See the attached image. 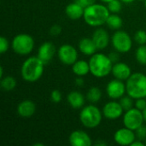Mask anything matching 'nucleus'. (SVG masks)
Returning a JSON list of instances; mask_svg holds the SVG:
<instances>
[{"label": "nucleus", "mask_w": 146, "mask_h": 146, "mask_svg": "<svg viewBox=\"0 0 146 146\" xmlns=\"http://www.w3.org/2000/svg\"><path fill=\"white\" fill-rule=\"evenodd\" d=\"M113 64L109 56L103 53H95L91 56L89 60L90 73L97 78L106 77L111 73Z\"/></svg>", "instance_id": "3"}, {"label": "nucleus", "mask_w": 146, "mask_h": 146, "mask_svg": "<svg viewBox=\"0 0 146 146\" xmlns=\"http://www.w3.org/2000/svg\"><path fill=\"white\" fill-rule=\"evenodd\" d=\"M85 8L79 3L74 2L68 4L65 8L66 15L71 20H79L84 15Z\"/></svg>", "instance_id": "18"}, {"label": "nucleus", "mask_w": 146, "mask_h": 146, "mask_svg": "<svg viewBox=\"0 0 146 146\" xmlns=\"http://www.w3.org/2000/svg\"><path fill=\"white\" fill-rule=\"evenodd\" d=\"M96 145H106L107 144L105 143V142H102V141H98V142H97L96 144H95Z\"/></svg>", "instance_id": "39"}, {"label": "nucleus", "mask_w": 146, "mask_h": 146, "mask_svg": "<svg viewBox=\"0 0 146 146\" xmlns=\"http://www.w3.org/2000/svg\"><path fill=\"white\" fill-rule=\"evenodd\" d=\"M11 46L16 54L26 56L33 51L34 48V39L29 34L20 33L15 36L12 40Z\"/></svg>", "instance_id": "6"}, {"label": "nucleus", "mask_w": 146, "mask_h": 146, "mask_svg": "<svg viewBox=\"0 0 146 146\" xmlns=\"http://www.w3.org/2000/svg\"><path fill=\"white\" fill-rule=\"evenodd\" d=\"M139 1H145V0H139Z\"/></svg>", "instance_id": "43"}, {"label": "nucleus", "mask_w": 146, "mask_h": 146, "mask_svg": "<svg viewBox=\"0 0 146 146\" xmlns=\"http://www.w3.org/2000/svg\"><path fill=\"white\" fill-rule=\"evenodd\" d=\"M143 111L137 108H132L126 111L123 115V124L126 127L133 131L137 130L139 127L144 124Z\"/></svg>", "instance_id": "8"}, {"label": "nucleus", "mask_w": 146, "mask_h": 146, "mask_svg": "<svg viewBox=\"0 0 146 146\" xmlns=\"http://www.w3.org/2000/svg\"><path fill=\"white\" fill-rule=\"evenodd\" d=\"M106 92L110 98L114 100L119 99L124 96L125 92H127L126 84H124L121 80L115 79L108 83L106 86Z\"/></svg>", "instance_id": "10"}, {"label": "nucleus", "mask_w": 146, "mask_h": 146, "mask_svg": "<svg viewBox=\"0 0 146 146\" xmlns=\"http://www.w3.org/2000/svg\"><path fill=\"white\" fill-rule=\"evenodd\" d=\"M112 74L115 79L121 80H127L132 74L131 68L125 62H115L112 67Z\"/></svg>", "instance_id": "15"}, {"label": "nucleus", "mask_w": 146, "mask_h": 146, "mask_svg": "<svg viewBox=\"0 0 146 146\" xmlns=\"http://www.w3.org/2000/svg\"><path fill=\"white\" fill-rule=\"evenodd\" d=\"M79 50L86 56H92L96 53L98 48L92 38H81L79 42Z\"/></svg>", "instance_id": "19"}, {"label": "nucleus", "mask_w": 146, "mask_h": 146, "mask_svg": "<svg viewBox=\"0 0 146 146\" xmlns=\"http://www.w3.org/2000/svg\"><path fill=\"white\" fill-rule=\"evenodd\" d=\"M1 88L5 92H11L16 86V80L12 76H6L1 79L0 82Z\"/></svg>", "instance_id": "23"}, {"label": "nucleus", "mask_w": 146, "mask_h": 146, "mask_svg": "<svg viewBox=\"0 0 146 146\" xmlns=\"http://www.w3.org/2000/svg\"><path fill=\"white\" fill-rule=\"evenodd\" d=\"M133 98H131L130 96H127V97H122L120 98V104L122 106L124 110H128L130 109H132L133 107Z\"/></svg>", "instance_id": "27"}, {"label": "nucleus", "mask_w": 146, "mask_h": 146, "mask_svg": "<svg viewBox=\"0 0 146 146\" xmlns=\"http://www.w3.org/2000/svg\"><path fill=\"white\" fill-rule=\"evenodd\" d=\"M106 24L111 29L118 30L123 26V21L118 15L112 14V15H109L107 21H106Z\"/></svg>", "instance_id": "22"}, {"label": "nucleus", "mask_w": 146, "mask_h": 146, "mask_svg": "<svg viewBox=\"0 0 146 146\" xmlns=\"http://www.w3.org/2000/svg\"><path fill=\"white\" fill-rule=\"evenodd\" d=\"M3 77V68L1 66V68H0V78L2 79Z\"/></svg>", "instance_id": "40"}, {"label": "nucleus", "mask_w": 146, "mask_h": 146, "mask_svg": "<svg viewBox=\"0 0 146 146\" xmlns=\"http://www.w3.org/2000/svg\"><path fill=\"white\" fill-rule=\"evenodd\" d=\"M136 139L137 138H136L135 132L126 127L118 129L114 134L115 142L122 146L131 145Z\"/></svg>", "instance_id": "11"}, {"label": "nucleus", "mask_w": 146, "mask_h": 146, "mask_svg": "<svg viewBox=\"0 0 146 146\" xmlns=\"http://www.w3.org/2000/svg\"><path fill=\"white\" fill-rule=\"evenodd\" d=\"M67 100L69 105L75 110L81 109L85 104V97L82 93L76 91H72L68 93Z\"/></svg>", "instance_id": "20"}, {"label": "nucleus", "mask_w": 146, "mask_h": 146, "mask_svg": "<svg viewBox=\"0 0 146 146\" xmlns=\"http://www.w3.org/2000/svg\"><path fill=\"white\" fill-rule=\"evenodd\" d=\"M77 3H79L81 6H83L84 8H86L93 3H96V0H76Z\"/></svg>", "instance_id": "34"}, {"label": "nucleus", "mask_w": 146, "mask_h": 146, "mask_svg": "<svg viewBox=\"0 0 146 146\" xmlns=\"http://www.w3.org/2000/svg\"><path fill=\"white\" fill-rule=\"evenodd\" d=\"M135 108L143 111L146 109V100L144 98H138L135 102Z\"/></svg>", "instance_id": "32"}, {"label": "nucleus", "mask_w": 146, "mask_h": 146, "mask_svg": "<svg viewBox=\"0 0 146 146\" xmlns=\"http://www.w3.org/2000/svg\"><path fill=\"white\" fill-rule=\"evenodd\" d=\"M143 115H144V120L146 122V109L145 110H143Z\"/></svg>", "instance_id": "41"}, {"label": "nucleus", "mask_w": 146, "mask_h": 146, "mask_svg": "<svg viewBox=\"0 0 146 146\" xmlns=\"http://www.w3.org/2000/svg\"><path fill=\"white\" fill-rule=\"evenodd\" d=\"M84 83H85V80H84V79L81 76H78V78L75 80V84L78 86H83Z\"/></svg>", "instance_id": "36"}, {"label": "nucleus", "mask_w": 146, "mask_h": 146, "mask_svg": "<svg viewBox=\"0 0 146 146\" xmlns=\"http://www.w3.org/2000/svg\"><path fill=\"white\" fill-rule=\"evenodd\" d=\"M62 27L61 26H59V25H57V24H56V25H53L51 27H50V33L51 34V35H53V36H57V35H59L61 33H62Z\"/></svg>", "instance_id": "33"}, {"label": "nucleus", "mask_w": 146, "mask_h": 146, "mask_svg": "<svg viewBox=\"0 0 146 146\" xmlns=\"http://www.w3.org/2000/svg\"><path fill=\"white\" fill-rule=\"evenodd\" d=\"M101 2H103V3H108L109 2H110L111 0H100Z\"/></svg>", "instance_id": "42"}, {"label": "nucleus", "mask_w": 146, "mask_h": 146, "mask_svg": "<svg viewBox=\"0 0 146 146\" xmlns=\"http://www.w3.org/2000/svg\"><path fill=\"white\" fill-rule=\"evenodd\" d=\"M145 143H144L142 140H139V139H135L133 142V144L131 145L130 146H145Z\"/></svg>", "instance_id": "37"}, {"label": "nucleus", "mask_w": 146, "mask_h": 146, "mask_svg": "<svg viewBox=\"0 0 146 146\" xmlns=\"http://www.w3.org/2000/svg\"><path fill=\"white\" fill-rule=\"evenodd\" d=\"M17 114L23 118H29L33 116L36 111V105L31 100H24L17 106Z\"/></svg>", "instance_id": "17"}, {"label": "nucleus", "mask_w": 146, "mask_h": 146, "mask_svg": "<svg viewBox=\"0 0 146 146\" xmlns=\"http://www.w3.org/2000/svg\"><path fill=\"white\" fill-rule=\"evenodd\" d=\"M123 108L121 105L120 102L110 101L105 104L103 109V115L105 118L109 120H116L120 118L123 114Z\"/></svg>", "instance_id": "12"}, {"label": "nucleus", "mask_w": 146, "mask_h": 146, "mask_svg": "<svg viewBox=\"0 0 146 146\" xmlns=\"http://www.w3.org/2000/svg\"><path fill=\"white\" fill-rule=\"evenodd\" d=\"M110 15V10L107 6L95 3L85 8L83 18L87 25L93 27H98L106 24Z\"/></svg>", "instance_id": "1"}, {"label": "nucleus", "mask_w": 146, "mask_h": 146, "mask_svg": "<svg viewBox=\"0 0 146 146\" xmlns=\"http://www.w3.org/2000/svg\"><path fill=\"white\" fill-rule=\"evenodd\" d=\"M9 46V44L8 39L5 37L1 36L0 37V53L3 54V53L7 52Z\"/></svg>", "instance_id": "30"}, {"label": "nucleus", "mask_w": 146, "mask_h": 146, "mask_svg": "<svg viewBox=\"0 0 146 146\" xmlns=\"http://www.w3.org/2000/svg\"><path fill=\"white\" fill-rule=\"evenodd\" d=\"M134 40L139 44H146V32L145 30H139L134 34Z\"/></svg>", "instance_id": "28"}, {"label": "nucleus", "mask_w": 146, "mask_h": 146, "mask_svg": "<svg viewBox=\"0 0 146 146\" xmlns=\"http://www.w3.org/2000/svg\"><path fill=\"white\" fill-rule=\"evenodd\" d=\"M119 52L115 50V52H111L110 53L109 55V57L110 58V60L112 61L113 63H115V62H118L119 61Z\"/></svg>", "instance_id": "35"}, {"label": "nucleus", "mask_w": 146, "mask_h": 146, "mask_svg": "<svg viewBox=\"0 0 146 146\" xmlns=\"http://www.w3.org/2000/svg\"><path fill=\"white\" fill-rule=\"evenodd\" d=\"M102 112L95 105H87L83 107L80 113V121L86 128H95L102 121Z\"/></svg>", "instance_id": "5"}, {"label": "nucleus", "mask_w": 146, "mask_h": 146, "mask_svg": "<svg viewBox=\"0 0 146 146\" xmlns=\"http://www.w3.org/2000/svg\"><path fill=\"white\" fill-rule=\"evenodd\" d=\"M127 93L133 99L146 98V75L142 73H134L127 80Z\"/></svg>", "instance_id": "4"}, {"label": "nucleus", "mask_w": 146, "mask_h": 146, "mask_svg": "<svg viewBox=\"0 0 146 146\" xmlns=\"http://www.w3.org/2000/svg\"><path fill=\"white\" fill-rule=\"evenodd\" d=\"M122 3H133L135 0H121Z\"/></svg>", "instance_id": "38"}, {"label": "nucleus", "mask_w": 146, "mask_h": 146, "mask_svg": "<svg viewBox=\"0 0 146 146\" xmlns=\"http://www.w3.org/2000/svg\"><path fill=\"white\" fill-rule=\"evenodd\" d=\"M101 98H102V91L98 87H96V86L91 87L86 93L87 100L93 104L100 101Z\"/></svg>", "instance_id": "24"}, {"label": "nucleus", "mask_w": 146, "mask_h": 146, "mask_svg": "<svg viewBox=\"0 0 146 146\" xmlns=\"http://www.w3.org/2000/svg\"><path fill=\"white\" fill-rule=\"evenodd\" d=\"M111 42L114 49L119 53H127L133 47V41L130 35L121 30H118L113 34Z\"/></svg>", "instance_id": "7"}, {"label": "nucleus", "mask_w": 146, "mask_h": 146, "mask_svg": "<svg viewBox=\"0 0 146 146\" xmlns=\"http://www.w3.org/2000/svg\"><path fill=\"white\" fill-rule=\"evenodd\" d=\"M121 0H111L107 3V8L109 9L110 12L113 14H117L121 10Z\"/></svg>", "instance_id": "26"}, {"label": "nucleus", "mask_w": 146, "mask_h": 146, "mask_svg": "<svg viewBox=\"0 0 146 146\" xmlns=\"http://www.w3.org/2000/svg\"><path fill=\"white\" fill-rule=\"evenodd\" d=\"M57 56L59 60L65 65H73L76 61H78L77 50L68 44L60 46L57 50Z\"/></svg>", "instance_id": "9"}, {"label": "nucleus", "mask_w": 146, "mask_h": 146, "mask_svg": "<svg viewBox=\"0 0 146 146\" xmlns=\"http://www.w3.org/2000/svg\"><path fill=\"white\" fill-rule=\"evenodd\" d=\"M136 138L139 140H145L146 139V127L142 125L137 130H135Z\"/></svg>", "instance_id": "29"}, {"label": "nucleus", "mask_w": 146, "mask_h": 146, "mask_svg": "<svg viewBox=\"0 0 146 146\" xmlns=\"http://www.w3.org/2000/svg\"><path fill=\"white\" fill-rule=\"evenodd\" d=\"M145 145H146V139H145Z\"/></svg>", "instance_id": "44"}, {"label": "nucleus", "mask_w": 146, "mask_h": 146, "mask_svg": "<svg viewBox=\"0 0 146 146\" xmlns=\"http://www.w3.org/2000/svg\"><path fill=\"white\" fill-rule=\"evenodd\" d=\"M56 46L54 45V44L52 42H44L43 43L38 50V55L37 56L42 61L44 62V63H48L51 61V59L53 58L54 55L56 54Z\"/></svg>", "instance_id": "14"}, {"label": "nucleus", "mask_w": 146, "mask_h": 146, "mask_svg": "<svg viewBox=\"0 0 146 146\" xmlns=\"http://www.w3.org/2000/svg\"><path fill=\"white\" fill-rule=\"evenodd\" d=\"M50 100L55 103L58 104L62 100V93L59 90H53L50 93Z\"/></svg>", "instance_id": "31"}, {"label": "nucleus", "mask_w": 146, "mask_h": 146, "mask_svg": "<svg viewBox=\"0 0 146 146\" xmlns=\"http://www.w3.org/2000/svg\"><path fill=\"white\" fill-rule=\"evenodd\" d=\"M44 70V63L38 56H31L24 61L21 68V74L24 80L35 82L38 80Z\"/></svg>", "instance_id": "2"}, {"label": "nucleus", "mask_w": 146, "mask_h": 146, "mask_svg": "<svg viewBox=\"0 0 146 146\" xmlns=\"http://www.w3.org/2000/svg\"><path fill=\"white\" fill-rule=\"evenodd\" d=\"M72 70L73 73L77 76H85L90 72V65L89 62H86L85 60H80L76 61L72 65Z\"/></svg>", "instance_id": "21"}, {"label": "nucleus", "mask_w": 146, "mask_h": 146, "mask_svg": "<svg viewBox=\"0 0 146 146\" xmlns=\"http://www.w3.org/2000/svg\"><path fill=\"white\" fill-rule=\"evenodd\" d=\"M135 57L136 60L138 61L139 63L141 65L146 66V45L145 44H141L136 50L135 53Z\"/></svg>", "instance_id": "25"}, {"label": "nucleus", "mask_w": 146, "mask_h": 146, "mask_svg": "<svg viewBox=\"0 0 146 146\" xmlns=\"http://www.w3.org/2000/svg\"><path fill=\"white\" fill-rule=\"evenodd\" d=\"M68 139L72 146H91L92 145L89 134L82 130H75L72 132Z\"/></svg>", "instance_id": "13"}, {"label": "nucleus", "mask_w": 146, "mask_h": 146, "mask_svg": "<svg viewBox=\"0 0 146 146\" xmlns=\"http://www.w3.org/2000/svg\"><path fill=\"white\" fill-rule=\"evenodd\" d=\"M93 42L95 43L98 50H104L105 49L110 43V35L108 32L103 28H98L94 31L92 37Z\"/></svg>", "instance_id": "16"}]
</instances>
